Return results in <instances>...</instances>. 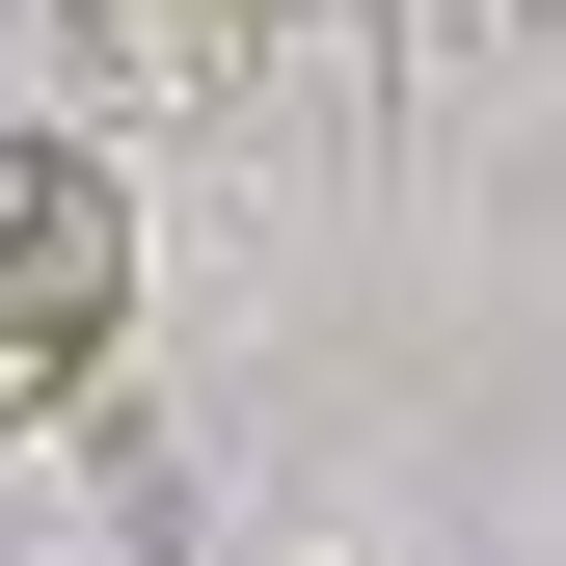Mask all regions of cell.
Masks as SVG:
<instances>
[{
    "label": "cell",
    "mask_w": 566,
    "mask_h": 566,
    "mask_svg": "<svg viewBox=\"0 0 566 566\" xmlns=\"http://www.w3.org/2000/svg\"><path fill=\"white\" fill-rule=\"evenodd\" d=\"M108 350H135V189L82 135H0V432L108 405Z\"/></svg>",
    "instance_id": "6da1fadb"
},
{
    "label": "cell",
    "mask_w": 566,
    "mask_h": 566,
    "mask_svg": "<svg viewBox=\"0 0 566 566\" xmlns=\"http://www.w3.org/2000/svg\"><path fill=\"white\" fill-rule=\"evenodd\" d=\"M243 28H270V0H108V54H163V82H217Z\"/></svg>",
    "instance_id": "7a4b0ae2"
}]
</instances>
